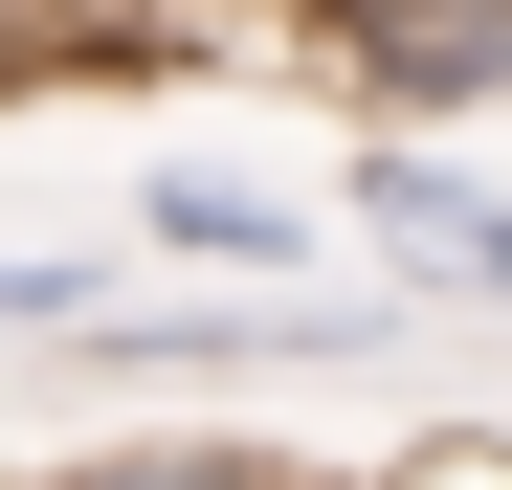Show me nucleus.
<instances>
[{
    "label": "nucleus",
    "instance_id": "nucleus-3",
    "mask_svg": "<svg viewBox=\"0 0 512 490\" xmlns=\"http://www.w3.org/2000/svg\"><path fill=\"white\" fill-rule=\"evenodd\" d=\"M134 245L179 290H312V201L290 179H223V156H156V179H134Z\"/></svg>",
    "mask_w": 512,
    "mask_h": 490
},
{
    "label": "nucleus",
    "instance_id": "nucleus-4",
    "mask_svg": "<svg viewBox=\"0 0 512 490\" xmlns=\"http://www.w3.org/2000/svg\"><path fill=\"white\" fill-rule=\"evenodd\" d=\"M45 490H290L268 446H90V468H45Z\"/></svg>",
    "mask_w": 512,
    "mask_h": 490
},
{
    "label": "nucleus",
    "instance_id": "nucleus-2",
    "mask_svg": "<svg viewBox=\"0 0 512 490\" xmlns=\"http://www.w3.org/2000/svg\"><path fill=\"white\" fill-rule=\"evenodd\" d=\"M312 67L357 90V134H446V112L512 90V0H334Z\"/></svg>",
    "mask_w": 512,
    "mask_h": 490
},
{
    "label": "nucleus",
    "instance_id": "nucleus-5",
    "mask_svg": "<svg viewBox=\"0 0 512 490\" xmlns=\"http://www.w3.org/2000/svg\"><path fill=\"white\" fill-rule=\"evenodd\" d=\"M90 290H112V245H0V335H90Z\"/></svg>",
    "mask_w": 512,
    "mask_h": 490
},
{
    "label": "nucleus",
    "instance_id": "nucleus-1",
    "mask_svg": "<svg viewBox=\"0 0 512 490\" xmlns=\"http://www.w3.org/2000/svg\"><path fill=\"white\" fill-rule=\"evenodd\" d=\"M334 201H357L379 290H423V312H512V201L468 179V156H423V134H357V156H334Z\"/></svg>",
    "mask_w": 512,
    "mask_h": 490
}]
</instances>
